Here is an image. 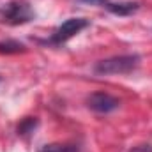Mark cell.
<instances>
[{
  "instance_id": "10",
  "label": "cell",
  "mask_w": 152,
  "mask_h": 152,
  "mask_svg": "<svg viewBox=\"0 0 152 152\" xmlns=\"http://www.w3.org/2000/svg\"><path fill=\"white\" fill-rule=\"evenodd\" d=\"M131 152H152V145H138V147H133Z\"/></svg>"
},
{
  "instance_id": "9",
  "label": "cell",
  "mask_w": 152,
  "mask_h": 152,
  "mask_svg": "<svg viewBox=\"0 0 152 152\" xmlns=\"http://www.w3.org/2000/svg\"><path fill=\"white\" fill-rule=\"evenodd\" d=\"M80 2H85V4H90V5H101V7H104L110 0H80Z\"/></svg>"
},
{
  "instance_id": "7",
  "label": "cell",
  "mask_w": 152,
  "mask_h": 152,
  "mask_svg": "<svg viewBox=\"0 0 152 152\" xmlns=\"http://www.w3.org/2000/svg\"><path fill=\"white\" fill-rule=\"evenodd\" d=\"M21 51H25V44H21L18 41H12V39L0 41V53L12 55V53H21Z\"/></svg>"
},
{
  "instance_id": "2",
  "label": "cell",
  "mask_w": 152,
  "mask_h": 152,
  "mask_svg": "<svg viewBox=\"0 0 152 152\" xmlns=\"http://www.w3.org/2000/svg\"><path fill=\"white\" fill-rule=\"evenodd\" d=\"M0 18L4 23L7 25H25L30 20H34V11L27 2L21 0H12L9 4H5L0 11Z\"/></svg>"
},
{
  "instance_id": "1",
  "label": "cell",
  "mask_w": 152,
  "mask_h": 152,
  "mask_svg": "<svg viewBox=\"0 0 152 152\" xmlns=\"http://www.w3.org/2000/svg\"><path fill=\"white\" fill-rule=\"evenodd\" d=\"M140 66V57L138 55H117L104 60L96 62L94 73L99 76H112V75H127L133 73Z\"/></svg>"
},
{
  "instance_id": "4",
  "label": "cell",
  "mask_w": 152,
  "mask_h": 152,
  "mask_svg": "<svg viewBox=\"0 0 152 152\" xmlns=\"http://www.w3.org/2000/svg\"><path fill=\"white\" fill-rule=\"evenodd\" d=\"M87 106L97 113H110L120 106V101L108 92H94L87 97Z\"/></svg>"
},
{
  "instance_id": "3",
  "label": "cell",
  "mask_w": 152,
  "mask_h": 152,
  "mask_svg": "<svg viewBox=\"0 0 152 152\" xmlns=\"http://www.w3.org/2000/svg\"><path fill=\"white\" fill-rule=\"evenodd\" d=\"M90 25V21L88 20H85V18H69V20H66L60 27H57V30L51 34V37H50V42H53V44H62V42H66V41H69L71 37H75L76 34H80L83 28H87Z\"/></svg>"
},
{
  "instance_id": "8",
  "label": "cell",
  "mask_w": 152,
  "mask_h": 152,
  "mask_svg": "<svg viewBox=\"0 0 152 152\" xmlns=\"http://www.w3.org/2000/svg\"><path fill=\"white\" fill-rule=\"evenodd\" d=\"M36 126H37V118H36V117H27V118H23V120L20 122V126H18V134H21V136L30 134V133L36 129Z\"/></svg>"
},
{
  "instance_id": "6",
  "label": "cell",
  "mask_w": 152,
  "mask_h": 152,
  "mask_svg": "<svg viewBox=\"0 0 152 152\" xmlns=\"http://www.w3.org/2000/svg\"><path fill=\"white\" fill-rule=\"evenodd\" d=\"M39 152H81V149L76 143H48Z\"/></svg>"
},
{
  "instance_id": "5",
  "label": "cell",
  "mask_w": 152,
  "mask_h": 152,
  "mask_svg": "<svg viewBox=\"0 0 152 152\" xmlns=\"http://www.w3.org/2000/svg\"><path fill=\"white\" fill-rule=\"evenodd\" d=\"M112 14H117V16H129V14H133V12H136L138 11V2H108L106 5H104Z\"/></svg>"
}]
</instances>
